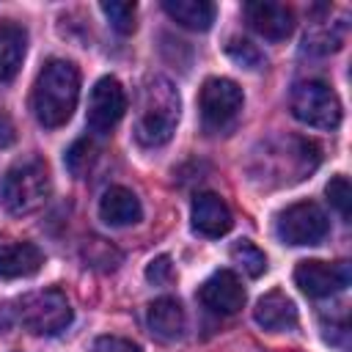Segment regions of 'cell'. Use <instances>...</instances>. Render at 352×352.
I'll return each instance as SVG.
<instances>
[{"label": "cell", "mask_w": 352, "mask_h": 352, "mask_svg": "<svg viewBox=\"0 0 352 352\" xmlns=\"http://www.w3.org/2000/svg\"><path fill=\"white\" fill-rule=\"evenodd\" d=\"M182 99L173 82L162 74H148L138 94V121H135V140L146 148L165 146L179 124Z\"/></svg>", "instance_id": "1"}, {"label": "cell", "mask_w": 352, "mask_h": 352, "mask_svg": "<svg viewBox=\"0 0 352 352\" xmlns=\"http://www.w3.org/2000/svg\"><path fill=\"white\" fill-rule=\"evenodd\" d=\"M80 99V72L72 60L52 58L36 77L33 85V113L36 121L47 129L63 126Z\"/></svg>", "instance_id": "2"}, {"label": "cell", "mask_w": 352, "mask_h": 352, "mask_svg": "<svg viewBox=\"0 0 352 352\" xmlns=\"http://www.w3.org/2000/svg\"><path fill=\"white\" fill-rule=\"evenodd\" d=\"M50 198V170L41 157L14 162L3 179L0 201L11 214H33Z\"/></svg>", "instance_id": "3"}, {"label": "cell", "mask_w": 352, "mask_h": 352, "mask_svg": "<svg viewBox=\"0 0 352 352\" xmlns=\"http://www.w3.org/2000/svg\"><path fill=\"white\" fill-rule=\"evenodd\" d=\"M292 116L316 129H336L341 124V102L322 80H302L292 88Z\"/></svg>", "instance_id": "4"}, {"label": "cell", "mask_w": 352, "mask_h": 352, "mask_svg": "<svg viewBox=\"0 0 352 352\" xmlns=\"http://www.w3.org/2000/svg\"><path fill=\"white\" fill-rule=\"evenodd\" d=\"M19 322L36 336H58L72 322V305L60 289L30 292L19 300Z\"/></svg>", "instance_id": "5"}, {"label": "cell", "mask_w": 352, "mask_h": 352, "mask_svg": "<svg viewBox=\"0 0 352 352\" xmlns=\"http://www.w3.org/2000/svg\"><path fill=\"white\" fill-rule=\"evenodd\" d=\"M242 88L228 80V77H209L201 88V99H198V107H201V121H204V129L212 132V135H220V132H228L236 118H239V110H242Z\"/></svg>", "instance_id": "6"}, {"label": "cell", "mask_w": 352, "mask_h": 352, "mask_svg": "<svg viewBox=\"0 0 352 352\" xmlns=\"http://www.w3.org/2000/svg\"><path fill=\"white\" fill-rule=\"evenodd\" d=\"M327 217L314 201H297L278 214L275 234L283 245H319L327 236Z\"/></svg>", "instance_id": "7"}, {"label": "cell", "mask_w": 352, "mask_h": 352, "mask_svg": "<svg viewBox=\"0 0 352 352\" xmlns=\"http://www.w3.org/2000/svg\"><path fill=\"white\" fill-rule=\"evenodd\" d=\"M294 283L300 286L302 294L322 300L344 292L349 286V261H319L308 258L294 267Z\"/></svg>", "instance_id": "8"}, {"label": "cell", "mask_w": 352, "mask_h": 352, "mask_svg": "<svg viewBox=\"0 0 352 352\" xmlns=\"http://www.w3.org/2000/svg\"><path fill=\"white\" fill-rule=\"evenodd\" d=\"M124 110H126V94L121 82L116 77H99L88 96V116H85L88 129L107 135L121 121Z\"/></svg>", "instance_id": "9"}, {"label": "cell", "mask_w": 352, "mask_h": 352, "mask_svg": "<svg viewBox=\"0 0 352 352\" xmlns=\"http://www.w3.org/2000/svg\"><path fill=\"white\" fill-rule=\"evenodd\" d=\"M198 300L209 311L223 314V316H231V314H236L245 305V289H242L239 278L231 270H220V272H214L212 278H206L201 283Z\"/></svg>", "instance_id": "10"}, {"label": "cell", "mask_w": 352, "mask_h": 352, "mask_svg": "<svg viewBox=\"0 0 352 352\" xmlns=\"http://www.w3.org/2000/svg\"><path fill=\"white\" fill-rule=\"evenodd\" d=\"M242 11H245L250 28H253L258 36L270 38V41H283V38H289L292 30H294V14H292L286 6H280V3H270V0L245 3Z\"/></svg>", "instance_id": "11"}, {"label": "cell", "mask_w": 352, "mask_h": 352, "mask_svg": "<svg viewBox=\"0 0 352 352\" xmlns=\"http://www.w3.org/2000/svg\"><path fill=\"white\" fill-rule=\"evenodd\" d=\"M190 220H192V228L201 236H223L234 226L231 209L226 206V201L217 192H201V195H195L192 209H190Z\"/></svg>", "instance_id": "12"}, {"label": "cell", "mask_w": 352, "mask_h": 352, "mask_svg": "<svg viewBox=\"0 0 352 352\" xmlns=\"http://www.w3.org/2000/svg\"><path fill=\"white\" fill-rule=\"evenodd\" d=\"M253 319L258 327H264L270 333H286V330L297 327V308L280 289H272L264 297H258V302L253 308Z\"/></svg>", "instance_id": "13"}, {"label": "cell", "mask_w": 352, "mask_h": 352, "mask_svg": "<svg viewBox=\"0 0 352 352\" xmlns=\"http://www.w3.org/2000/svg\"><path fill=\"white\" fill-rule=\"evenodd\" d=\"M44 267V253L33 242H0V278H30Z\"/></svg>", "instance_id": "14"}, {"label": "cell", "mask_w": 352, "mask_h": 352, "mask_svg": "<svg viewBox=\"0 0 352 352\" xmlns=\"http://www.w3.org/2000/svg\"><path fill=\"white\" fill-rule=\"evenodd\" d=\"M99 217L107 226H135L143 217V206L138 195L126 187H107L99 198Z\"/></svg>", "instance_id": "15"}, {"label": "cell", "mask_w": 352, "mask_h": 352, "mask_svg": "<svg viewBox=\"0 0 352 352\" xmlns=\"http://www.w3.org/2000/svg\"><path fill=\"white\" fill-rule=\"evenodd\" d=\"M146 322H148V330L162 338V341H176L182 338L184 333V324H187V316H184V308L176 297H160L148 305L146 311Z\"/></svg>", "instance_id": "16"}, {"label": "cell", "mask_w": 352, "mask_h": 352, "mask_svg": "<svg viewBox=\"0 0 352 352\" xmlns=\"http://www.w3.org/2000/svg\"><path fill=\"white\" fill-rule=\"evenodd\" d=\"M28 33L16 22H0V80L11 82L22 66Z\"/></svg>", "instance_id": "17"}, {"label": "cell", "mask_w": 352, "mask_h": 352, "mask_svg": "<svg viewBox=\"0 0 352 352\" xmlns=\"http://www.w3.org/2000/svg\"><path fill=\"white\" fill-rule=\"evenodd\" d=\"M165 14L190 30H209L214 22V3L209 0H162Z\"/></svg>", "instance_id": "18"}, {"label": "cell", "mask_w": 352, "mask_h": 352, "mask_svg": "<svg viewBox=\"0 0 352 352\" xmlns=\"http://www.w3.org/2000/svg\"><path fill=\"white\" fill-rule=\"evenodd\" d=\"M231 261H234L242 272H248L250 278H258V275H264V270H267V256H264L253 242H248V239H239V242L231 245Z\"/></svg>", "instance_id": "19"}, {"label": "cell", "mask_w": 352, "mask_h": 352, "mask_svg": "<svg viewBox=\"0 0 352 352\" xmlns=\"http://www.w3.org/2000/svg\"><path fill=\"white\" fill-rule=\"evenodd\" d=\"M341 38H344V30L338 25H324V28H314L311 33H305V50L308 52H316V55H324V52H333L341 47Z\"/></svg>", "instance_id": "20"}, {"label": "cell", "mask_w": 352, "mask_h": 352, "mask_svg": "<svg viewBox=\"0 0 352 352\" xmlns=\"http://www.w3.org/2000/svg\"><path fill=\"white\" fill-rule=\"evenodd\" d=\"M102 14L107 16V22L118 30V33H132L135 30V16H138V6L135 3H121V0H113V3H102L99 6Z\"/></svg>", "instance_id": "21"}, {"label": "cell", "mask_w": 352, "mask_h": 352, "mask_svg": "<svg viewBox=\"0 0 352 352\" xmlns=\"http://www.w3.org/2000/svg\"><path fill=\"white\" fill-rule=\"evenodd\" d=\"M94 157H96V146L88 140V138H80L72 143V148L66 151V168L74 173V176H85L88 168L94 165Z\"/></svg>", "instance_id": "22"}, {"label": "cell", "mask_w": 352, "mask_h": 352, "mask_svg": "<svg viewBox=\"0 0 352 352\" xmlns=\"http://www.w3.org/2000/svg\"><path fill=\"white\" fill-rule=\"evenodd\" d=\"M324 195H327L330 206H333L344 220H349V209H352V190H349V179H346L344 173H338V176H333V179H330V184L324 187Z\"/></svg>", "instance_id": "23"}, {"label": "cell", "mask_w": 352, "mask_h": 352, "mask_svg": "<svg viewBox=\"0 0 352 352\" xmlns=\"http://www.w3.org/2000/svg\"><path fill=\"white\" fill-rule=\"evenodd\" d=\"M85 258H88V264L91 267H99V270H116V264H118V250H113L104 239H91L88 245H85Z\"/></svg>", "instance_id": "24"}, {"label": "cell", "mask_w": 352, "mask_h": 352, "mask_svg": "<svg viewBox=\"0 0 352 352\" xmlns=\"http://www.w3.org/2000/svg\"><path fill=\"white\" fill-rule=\"evenodd\" d=\"M228 55L236 60V63H242V66H248V69H258V66H264V55L250 44V41H239V38H234L231 44H228Z\"/></svg>", "instance_id": "25"}, {"label": "cell", "mask_w": 352, "mask_h": 352, "mask_svg": "<svg viewBox=\"0 0 352 352\" xmlns=\"http://www.w3.org/2000/svg\"><path fill=\"white\" fill-rule=\"evenodd\" d=\"M146 278H148V283H154V286H168V283L173 280V264H170V258H168V256L151 258L148 267H146Z\"/></svg>", "instance_id": "26"}, {"label": "cell", "mask_w": 352, "mask_h": 352, "mask_svg": "<svg viewBox=\"0 0 352 352\" xmlns=\"http://www.w3.org/2000/svg\"><path fill=\"white\" fill-rule=\"evenodd\" d=\"M91 352H143L135 341L121 338V336H99L91 346Z\"/></svg>", "instance_id": "27"}, {"label": "cell", "mask_w": 352, "mask_h": 352, "mask_svg": "<svg viewBox=\"0 0 352 352\" xmlns=\"http://www.w3.org/2000/svg\"><path fill=\"white\" fill-rule=\"evenodd\" d=\"M14 140H16V129H14V121H11L6 113H0V148L11 146Z\"/></svg>", "instance_id": "28"}]
</instances>
